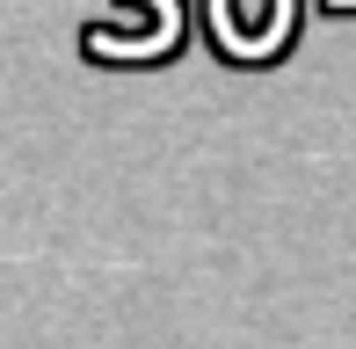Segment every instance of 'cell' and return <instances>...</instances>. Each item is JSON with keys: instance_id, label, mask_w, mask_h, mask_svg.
Segmentation results:
<instances>
[{"instance_id": "6da1fadb", "label": "cell", "mask_w": 356, "mask_h": 349, "mask_svg": "<svg viewBox=\"0 0 356 349\" xmlns=\"http://www.w3.org/2000/svg\"><path fill=\"white\" fill-rule=\"evenodd\" d=\"M291 15H298V0H211V29L240 58H269L291 37Z\"/></svg>"}]
</instances>
